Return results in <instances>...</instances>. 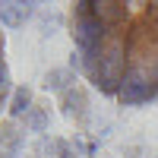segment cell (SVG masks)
<instances>
[{"label": "cell", "instance_id": "1", "mask_svg": "<svg viewBox=\"0 0 158 158\" xmlns=\"http://www.w3.org/2000/svg\"><path fill=\"white\" fill-rule=\"evenodd\" d=\"M70 38L92 89L123 108L158 98V3L79 0L70 6Z\"/></svg>", "mask_w": 158, "mask_h": 158}, {"label": "cell", "instance_id": "2", "mask_svg": "<svg viewBox=\"0 0 158 158\" xmlns=\"http://www.w3.org/2000/svg\"><path fill=\"white\" fill-rule=\"evenodd\" d=\"M10 98V63H6V38L0 32V111Z\"/></svg>", "mask_w": 158, "mask_h": 158}]
</instances>
